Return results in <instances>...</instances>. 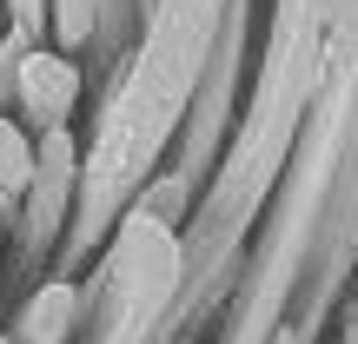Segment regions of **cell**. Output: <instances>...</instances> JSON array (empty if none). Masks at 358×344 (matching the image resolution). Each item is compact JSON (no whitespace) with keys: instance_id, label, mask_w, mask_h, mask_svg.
<instances>
[{"instance_id":"cell-1","label":"cell","mask_w":358,"mask_h":344,"mask_svg":"<svg viewBox=\"0 0 358 344\" xmlns=\"http://www.w3.org/2000/svg\"><path fill=\"white\" fill-rule=\"evenodd\" d=\"M73 87H80L73 66L53 60V53H27V60H20V93H27V106H34L47 126L66 113V106H73Z\"/></svg>"},{"instance_id":"cell-3","label":"cell","mask_w":358,"mask_h":344,"mask_svg":"<svg viewBox=\"0 0 358 344\" xmlns=\"http://www.w3.org/2000/svg\"><path fill=\"white\" fill-rule=\"evenodd\" d=\"M27 179H34V146H27V133L13 119H0V192L27 186Z\"/></svg>"},{"instance_id":"cell-6","label":"cell","mask_w":358,"mask_h":344,"mask_svg":"<svg viewBox=\"0 0 358 344\" xmlns=\"http://www.w3.org/2000/svg\"><path fill=\"white\" fill-rule=\"evenodd\" d=\"M7 7H13V20H20V27H40V7H47V0H7Z\"/></svg>"},{"instance_id":"cell-4","label":"cell","mask_w":358,"mask_h":344,"mask_svg":"<svg viewBox=\"0 0 358 344\" xmlns=\"http://www.w3.org/2000/svg\"><path fill=\"white\" fill-rule=\"evenodd\" d=\"M53 27H60V40L66 47H80V40H87V27H93V0H53Z\"/></svg>"},{"instance_id":"cell-5","label":"cell","mask_w":358,"mask_h":344,"mask_svg":"<svg viewBox=\"0 0 358 344\" xmlns=\"http://www.w3.org/2000/svg\"><path fill=\"white\" fill-rule=\"evenodd\" d=\"M66 159H73V140H66V133L53 126V133H47V146H40V166L60 179V172H66Z\"/></svg>"},{"instance_id":"cell-2","label":"cell","mask_w":358,"mask_h":344,"mask_svg":"<svg viewBox=\"0 0 358 344\" xmlns=\"http://www.w3.org/2000/svg\"><path fill=\"white\" fill-rule=\"evenodd\" d=\"M66 318H73V292H66V285H47V292L27 305L20 344H60V338H66Z\"/></svg>"}]
</instances>
